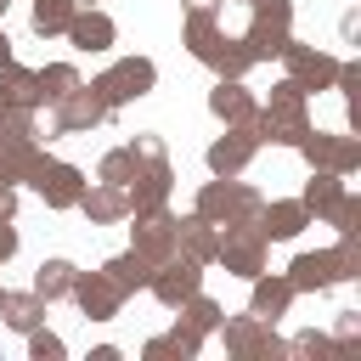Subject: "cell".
<instances>
[{"label":"cell","mask_w":361,"mask_h":361,"mask_svg":"<svg viewBox=\"0 0 361 361\" xmlns=\"http://www.w3.org/2000/svg\"><path fill=\"white\" fill-rule=\"evenodd\" d=\"M259 203H265V197H259L254 186H243L237 175H214V180L197 186V203H192V209H197L203 220H214V226H248V220L259 214Z\"/></svg>","instance_id":"1"},{"label":"cell","mask_w":361,"mask_h":361,"mask_svg":"<svg viewBox=\"0 0 361 361\" xmlns=\"http://www.w3.org/2000/svg\"><path fill=\"white\" fill-rule=\"evenodd\" d=\"M113 118V102L96 90V85H73L68 96H56L51 102V135H85V130H96V124H107Z\"/></svg>","instance_id":"2"},{"label":"cell","mask_w":361,"mask_h":361,"mask_svg":"<svg viewBox=\"0 0 361 361\" xmlns=\"http://www.w3.org/2000/svg\"><path fill=\"white\" fill-rule=\"evenodd\" d=\"M214 333L226 338V355H237V361H282V355H288V344H282V338L271 333V322H259L254 310L220 322Z\"/></svg>","instance_id":"3"},{"label":"cell","mask_w":361,"mask_h":361,"mask_svg":"<svg viewBox=\"0 0 361 361\" xmlns=\"http://www.w3.org/2000/svg\"><path fill=\"white\" fill-rule=\"evenodd\" d=\"M265 254H271V243L259 237V226L248 220V226H226L220 231V243H214V265H226L231 276H259L265 271Z\"/></svg>","instance_id":"4"},{"label":"cell","mask_w":361,"mask_h":361,"mask_svg":"<svg viewBox=\"0 0 361 361\" xmlns=\"http://www.w3.org/2000/svg\"><path fill=\"white\" fill-rule=\"evenodd\" d=\"M90 85H96L113 107H124V102H135V96H147V90L158 85V68H152V56H118V62L102 68Z\"/></svg>","instance_id":"5"},{"label":"cell","mask_w":361,"mask_h":361,"mask_svg":"<svg viewBox=\"0 0 361 361\" xmlns=\"http://www.w3.org/2000/svg\"><path fill=\"white\" fill-rule=\"evenodd\" d=\"M39 197H45V209H73L79 203V192H85V169H73V164H62V158H34V169L23 175Z\"/></svg>","instance_id":"6"},{"label":"cell","mask_w":361,"mask_h":361,"mask_svg":"<svg viewBox=\"0 0 361 361\" xmlns=\"http://www.w3.org/2000/svg\"><path fill=\"white\" fill-rule=\"evenodd\" d=\"M135 226H130V248L141 254V259H169L175 254V209L169 203H152V209H135L130 214Z\"/></svg>","instance_id":"7"},{"label":"cell","mask_w":361,"mask_h":361,"mask_svg":"<svg viewBox=\"0 0 361 361\" xmlns=\"http://www.w3.org/2000/svg\"><path fill=\"white\" fill-rule=\"evenodd\" d=\"M299 152L310 169H333V175H355L361 169V141L355 135H327V130H305Z\"/></svg>","instance_id":"8"},{"label":"cell","mask_w":361,"mask_h":361,"mask_svg":"<svg viewBox=\"0 0 361 361\" xmlns=\"http://www.w3.org/2000/svg\"><path fill=\"white\" fill-rule=\"evenodd\" d=\"M203 288V265L197 259H186V254H169V259H158L152 265V276H147V293L164 305V310H175L186 293H197Z\"/></svg>","instance_id":"9"},{"label":"cell","mask_w":361,"mask_h":361,"mask_svg":"<svg viewBox=\"0 0 361 361\" xmlns=\"http://www.w3.org/2000/svg\"><path fill=\"white\" fill-rule=\"evenodd\" d=\"M68 299L85 310V322H113V316L124 310V299H130V293H124V288H118L107 271H79Z\"/></svg>","instance_id":"10"},{"label":"cell","mask_w":361,"mask_h":361,"mask_svg":"<svg viewBox=\"0 0 361 361\" xmlns=\"http://www.w3.org/2000/svg\"><path fill=\"white\" fill-rule=\"evenodd\" d=\"M282 68H288V79L310 96V90H333V73H338V56H327V51H316V45H299V39H288L282 45Z\"/></svg>","instance_id":"11"},{"label":"cell","mask_w":361,"mask_h":361,"mask_svg":"<svg viewBox=\"0 0 361 361\" xmlns=\"http://www.w3.org/2000/svg\"><path fill=\"white\" fill-rule=\"evenodd\" d=\"M282 276L293 282V293H327V288L344 282V265H338L333 248H316V254H293V265Z\"/></svg>","instance_id":"12"},{"label":"cell","mask_w":361,"mask_h":361,"mask_svg":"<svg viewBox=\"0 0 361 361\" xmlns=\"http://www.w3.org/2000/svg\"><path fill=\"white\" fill-rule=\"evenodd\" d=\"M259 141L248 135V124H226V135L209 141V175H243L254 164Z\"/></svg>","instance_id":"13"},{"label":"cell","mask_w":361,"mask_h":361,"mask_svg":"<svg viewBox=\"0 0 361 361\" xmlns=\"http://www.w3.org/2000/svg\"><path fill=\"white\" fill-rule=\"evenodd\" d=\"M254 226H259L265 243H293V237L310 226V209H305L299 197H271V203H259Z\"/></svg>","instance_id":"14"},{"label":"cell","mask_w":361,"mask_h":361,"mask_svg":"<svg viewBox=\"0 0 361 361\" xmlns=\"http://www.w3.org/2000/svg\"><path fill=\"white\" fill-rule=\"evenodd\" d=\"M90 226H118V220H130V197H124V186H113V180H85V192H79V203H73Z\"/></svg>","instance_id":"15"},{"label":"cell","mask_w":361,"mask_h":361,"mask_svg":"<svg viewBox=\"0 0 361 361\" xmlns=\"http://www.w3.org/2000/svg\"><path fill=\"white\" fill-rule=\"evenodd\" d=\"M62 34H68V45H73V51H107V45L118 39V28H113V17H107L102 6H79V11L68 17V28H62Z\"/></svg>","instance_id":"16"},{"label":"cell","mask_w":361,"mask_h":361,"mask_svg":"<svg viewBox=\"0 0 361 361\" xmlns=\"http://www.w3.org/2000/svg\"><path fill=\"white\" fill-rule=\"evenodd\" d=\"M214 243H220V226L203 220L197 209L192 214H175V254L197 259V265H214Z\"/></svg>","instance_id":"17"},{"label":"cell","mask_w":361,"mask_h":361,"mask_svg":"<svg viewBox=\"0 0 361 361\" xmlns=\"http://www.w3.org/2000/svg\"><path fill=\"white\" fill-rule=\"evenodd\" d=\"M169 186H175V175H169V158H164V164H135V175L124 180L130 214H135V209H152V203H169Z\"/></svg>","instance_id":"18"},{"label":"cell","mask_w":361,"mask_h":361,"mask_svg":"<svg viewBox=\"0 0 361 361\" xmlns=\"http://www.w3.org/2000/svg\"><path fill=\"white\" fill-rule=\"evenodd\" d=\"M209 113H214L220 124H248V118L259 113V102H254V90H248L243 79H214V90H209Z\"/></svg>","instance_id":"19"},{"label":"cell","mask_w":361,"mask_h":361,"mask_svg":"<svg viewBox=\"0 0 361 361\" xmlns=\"http://www.w3.org/2000/svg\"><path fill=\"white\" fill-rule=\"evenodd\" d=\"M248 288H254V293H248V310H254L259 322H276V316H288V305L299 299V293H293V282H288V276H271V271L248 276Z\"/></svg>","instance_id":"20"},{"label":"cell","mask_w":361,"mask_h":361,"mask_svg":"<svg viewBox=\"0 0 361 361\" xmlns=\"http://www.w3.org/2000/svg\"><path fill=\"white\" fill-rule=\"evenodd\" d=\"M197 62H203V68H209L214 79H243V73L254 68V56H248V45H243V39H231L226 28L214 34V45H209V51H203Z\"/></svg>","instance_id":"21"},{"label":"cell","mask_w":361,"mask_h":361,"mask_svg":"<svg viewBox=\"0 0 361 361\" xmlns=\"http://www.w3.org/2000/svg\"><path fill=\"white\" fill-rule=\"evenodd\" d=\"M197 350H203V333L186 327V322H175L169 333H158V338L141 344V361H192Z\"/></svg>","instance_id":"22"},{"label":"cell","mask_w":361,"mask_h":361,"mask_svg":"<svg viewBox=\"0 0 361 361\" xmlns=\"http://www.w3.org/2000/svg\"><path fill=\"white\" fill-rule=\"evenodd\" d=\"M0 107H45V96H39V79H34V68H23L17 56L0 68Z\"/></svg>","instance_id":"23"},{"label":"cell","mask_w":361,"mask_h":361,"mask_svg":"<svg viewBox=\"0 0 361 361\" xmlns=\"http://www.w3.org/2000/svg\"><path fill=\"white\" fill-rule=\"evenodd\" d=\"M237 39L248 45V56H254V62H271V56H282V45L293 39V28L265 23V17H248V34H237Z\"/></svg>","instance_id":"24"},{"label":"cell","mask_w":361,"mask_h":361,"mask_svg":"<svg viewBox=\"0 0 361 361\" xmlns=\"http://www.w3.org/2000/svg\"><path fill=\"white\" fill-rule=\"evenodd\" d=\"M0 322L6 327H17V333H28V327H39L45 322V299L28 288V293H11V288H0Z\"/></svg>","instance_id":"25"},{"label":"cell","mask_w":361,"mask_h":361,"mask_svg":"<svg viewBox=\"0 0 361 361\" xmlns=\"http://www.w3.org/2000/svg\"><path fill=\"white\" fill-rule=\"evenodd\" d=\"M338 197H344V175H333V169H310V180H305V192H299V203L310 209V220H322Z\"/></svg>","instance_id":"26"},{"label":"cell","mask_w":361,"mask_h":361,"mask_svg":"<svg viewBox=\"0 0 361 361\" xmlns=\"http://www.w3.org/2000/svg\"><path fill=\"white\" fill-rule=\"evenodd\" d=\"M73 276H79V265H73V259H45V265L34 271V293H39L45 305H56V299H68V293H73Z\"/></svg>","instance_id":"27"},{"label":"cell","mask_w":361,"mask_h":361,"mask_svg":"<svg viewBox=\"0 0 361 361\" xmlns=\"http://www.w3.org/2000/svg\"><path fill=\"white\" fill-rule=\"evenodd\" d=\"M102 271H107V276H113V282H118L124 293H147V276H152V259H141L135 248H124V254H113V259H107Z\"/></svg>","instance_id":"28"},{"label":"cell","mask_w":361,"mask_h":361,"mask_svg":"<svg viewBox=\"0 0 361 361\" xmlns=\"http://www.w3.org/2000/svg\"><path fill=\"white\" fill-rule=\"evenodd\" d=\"M214 34H220V6H192L186 11V51L203 56L214 45Z\"/></svg>","instance_id":"29"},{"label":"cell","mask_w":361,"mask_h":361,"mask_svg":"<svg viewBox=\"0 0 361 361\" xmlns=\"http://www.w3.org/2000/svg\"><path fill=\"white\" fill-rule=\"evenodd\" d=\"M175 310H180V322H186V327H197L203 338H209V333H214V327L226 322V310H220V305H214V299H209L203 288H197V293H186V299H180Z\"/></svg>","instance_id":"30"},{"label":"cell","mask_w":361,"mask_h":361,"mask_svg":"<svg viewBox=\"0 0 361 361\" xmlns=\"http://www.w3.org/2000/svg\"><path fill=\"white\" fill-rule=\"evenodd\" d=\"M34 79H39V96H45V107H51L56 96H68V90L79 85V68H73V62H45V68H34Z\"/></svg>","instance_id":"31"},{"label":"cell","mask_w":361,"mask_h":361,"mask_svg":"<svg viewBox=\"0 0 361 361\" xmlns=\"http://www.w3.org/2000/svg\"><path fill=\"white\" fill-rule=\"evenodd\" d=\"M79 11V0H34V34H45V39H56L62 28H68V17Z\"/></svg>","instance_id":"32"},{"label":"cell","mask_w":361,"mask_h":361,"mask_svg":"<svg viewBox=\"0 0 361 361\" xmlns=\"http://www.w3.org/2000/svg\"><path fill=\"white\" fill-rule=\"evenodd\" d=\"M130 175H135V152H130V147H107V152H102V164H96V180L124 186Z\"/></svg>","instance_id":"33"},{"label":"cell","mask_w":361,"mask_h":361,"mask_svg":"<svg viewBox=\"0 0 361 361\" xmlns=\"http://www.w3.org/2000/svg\"><path fill=\"white\" fill-rule=\"evenodd\" d=\"M322 220H333V226H338V237H344V231H361V197L344 186V197H338V203H333Z\"/></svg>","instance_id":"34"},{"label":"cell","mask_w":361,"mask_h":361,"mask_svg":"<svg viewBox=\"0 0 361 361\" xmlns=\"http://www.w3.org/2000/svg\"><path fill=\"white\" fill-rule=\"evenodd\" d=\"M28 355H34V361H62V355H68V344L39 322V327H28Z\"/></svg>","instance_id":"35"},{"label":"cell","mask_w":361,"mask_h":361,"mask_svg":"<svg viewBox=\"0 0 361 361\" xmlns=\"http://www.w3.org/2000/svg\"><path fill=\"white\" fill-rule=\"evenodd\" d=\"M288 355H310V361H327V355H338V344H333V333H299L293 344H288Z\"/></svg>","instance_id":"36"},{"label":"cell","mask_w":361,"mask_h":361,"mask_svg":"<svg viewBox=\"0 0 361 361\" xmlns=\"http://www.w3.org/2000/svg\"><path fill=\"white\" fill-rule=\"evenodd\" d=\"M333 254H338V265H344V282H355V276H361V231H344Z\"/></svg>","instance_id":"37"},{"label":"cell","mask_w":361,"mask_h":361,"mask_svg":"<svg viewBox=\"0 0 361 361\" xmlns=\"http://www.w3.org/2000/svg\"><path fill=\"white\" fill-rule=\"evenodd\" d=\"M243 6H248V17H265V23L293 28V0H243Z\"/></svg>","instance_id":"38"},{"label":"cell","mask_w":361,"mask_h":361,"mask_svg":"<svg viewBox=\"0 0 361 361\" xmlns=\"http://www.w3.org/2000/svg\"><path fill=\"white\" fill-rule=\"evenodd\" d=\"M355 338H361V310H338V322H333V344H338V350H355Z\"/></svg>","instance_id":"39"},{"label":"cell","mask_w":361,"mask_h":361,"mask_svg":"<svg viewBox=\"0 0 361 361\" xmlns=\"http://www.w3.org/2000/svg\"><path fill=\"white\" fill-rule=\"evenodd\" d=\"M333 90L355 107V90H361V62H338V73H333Z\"/></svg>","instance_id":"40"},{"label":"cell","mask_w":361,"mask_h":361,"mask_svg":"<svg viewBox=\"0 0 361 361\" xmlns=\"http://www.w3.org/2000/svg\"><path fill=\"white\" fill-rule=\"evenodd\" d=\"M130 152H135V164H164V158H169V152H164V135H152V130H147V135H135V141H130Z\"/></svg>","instance_id":"41"},{"label":"cell","mask_w":361,"mask_h":361,"mask_svg":"<svg viewBox=\"0 0 361 361\" xmlns=\"http://www.w3.org/2000/svg\"><path fill=\"white\" fill-rule=\"evenodd\" d=\"M11 254H17V226H11V220H0V265H6Z\"/></svg>","instance_id":"42"},{"label":"cell","mask_w":361,"mask_h":361,"mask_svg":"<svg viewBox=\"0 0 361 361\" xmlns=\"http://www.w3.org/2000/svg\"><path fill=\"white\" fill-rule=\"evenodd\" d=\"M0 220H17V186L0 180Z\"/></svg>","instance_id":"43"},{"label":"cell","mask_w":361,"mask_h":361,"mask_svg":"<svg viewBox=\"0 0 361 361\" xmlns=\"http://www.w3.org/2000/svg\"><path fill=\"white\" fill-rule=\"evenodd\" d=\"M11 56H17V51H11V34H6V28H0V68H6V62H11Z\"/></svg>","instance_id":"44"},{"label":"cell","mask_w":361,"mask_h":361,"mask_svg":"<svg viewBox=\"0 0 361 361\" xmlns=\"http://www.w3.org/2000/svg\"><path fill=\"white\" fill-rule=\"evenodd\" d=\"M6 6H11V0H0V17H6Z\"/></svg>","instance_id":"45"},{"label":"cell","mask_w":361,"mask_h":361,"mask_svg":"<svg viewBox=\"0 0 361 361\" xmlns=\"http://www.w3.org/2000/svg\"><path fill=\"white\" fill-rule=\"evenodd\" d=\"M79 6H96V0H79Z\"/></svg>","instance_id":"46"},{"label":"cell","mask_w":361,"mask_h":361,"mask_svg":"<svg viewBox=\"0 0 361 361\" xmlns=\"http://www.w3.org/2000/svg\"><path fill=\"white\" fill-rule=\"evenodd\" d=\"M0 113H6V107H0Z\"/></svg>","instance_id":"47"}]
</instances>
